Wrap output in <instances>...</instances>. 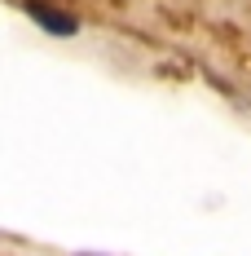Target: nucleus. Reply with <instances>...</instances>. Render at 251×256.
Listing matches in <instances>:
<instances>
[{"instance_id":"obj_1","label":"nucleus","mask_w":251,"mask_h":256,"mask_svg":"<svg viewBox=\"0 0 251 256\" xmlns=\"http://www.w3.org/2000/svg\"><path fill=\"white\" fill-rule=\"evenodd\" d=\"M22 9H26V18L40 26V31H49V36H79V18L75 14H62L49 0H26Z\"/></svg>"}]
</instances>
